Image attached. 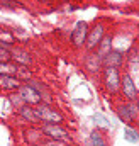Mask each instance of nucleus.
Here are the masks:
<instances>
[{"label": "nucleus", "mask_w": 139, "mask_h": 146, "mask_svg": "<svg viewBox=\"0 0 139 146\" xmlns=\"http://www.w3.org/2000/svg\"><path fill=\"white\" fill-rule=\"evenodd\" d=\"M110 42H112L110 36L104 37V39L100 41V44H99V58H105V56L110 53Z\"/></svg>", "instance_id": "nucleus-10"}, {"label": "nucleus", "mask_w": 139, "mask_h": 146, "mask_svg": "<svg viewBox=\"0 0 139 146\" xmlns=\"http://www.w3.org/2000/svg\"><path fill=\"white\" fill-rule=\"evenodd\" d=\"M90 139H92V146H105L102 136H100L97 131H93V133L90 134Z\"/></svg>", "instance_id": "nucleus-14"}, {"label": "nucleus", "mask_w": 139, "mask_h": 146, "mask_svg": "<svg viewBox=\"0 0 139 146\" xmlns=\"http://www.w3.org/2000/svg\"><path fill=\"white\" fill-rule=\"evenodd\" d=\"M138 106H139V99H138Z\"/></svg>", "instance_id": "nucleus-21"}, {"label": "nucleus", "mask_w": 139, "mask_h": 146, "mask_svg": "<svg viewBox=\"0 0 139 146\" xmlns=\"http://www.w3.org/2000/svg\"><path fill=\"white\" fill-rule=\"evenodd\" d=\"M19 97H22V100H24L26 104H39V100H41V94L36 90L34 87H31V85L21 87Z\"/></svg>", "instance_id": "nucleus-3"}, {"label": "nucleus", "mask_w": 139, "mask_h": 146, "mask_svg": "<svg viewBox=\"0 0 139 146\" xmlns=\"http://www.w3.org/2000/svg\"><path fill=\"white\" fill-rule=\"evenodd\" d=\"M9 54H10V53H9L5 48H0V58H3V60H5V58H9Z\"/></svg>", "instance_id": "nucleus-19"}, {"label": "nucleus", "mask_w": 139, "mask_h": 146, "mask_svg": "<svg viewBox=\"0 0 139 146\" xmlns=\"http://www.w3.org/2000/svg\"><path fill=\"white\" fill-rule=\"evenodd\" d=\"M119 85H120V78H119L117 68L107 66V70H105V87L110 92H117L119 90Z\"/></svg>", "instance_id": "nucleus-2"}, {"label": "nucleus", "mask_w": 139, "mask_h": 146, "mask_svg": "<svg viewBox=\"0 0 139 146\" xmlns=\"http://www.w3.org/2000/svg\"><path fill=\"white\" fill-rule=\"evenodd\" d=\"M104 60H105V65H107V66L117 68V66L122 63V54H120V53H117V51H110Z\"/></svg>", "instance_id": "nucleus-8"}, {"label": "nucleus", "mask_w": 139, "mask_h": 146, "mask_svg": "<svg viewBox=\"0 0 139 146\" xmlns=\"http://www.w3.org/2000/svg\"><path fill=\"white\" fill-rule=\"evenodd\" d=\"M122 88H124V94H126V97H127L129 100H136V99H139V94H138V90H136V85L132 83V78H131L129 75H124V78H122Z\"/></svg>", "instance_id": "nucleus-7"}, {"label": "nucleus", "mask_w": 139, "mask_h": 146, "mask_svg": "<svg viewBox=\"0 0 139 146\" xmlns=\"http://www.w3.org/2000/svg\"><path fill=\"white\" fill-rule=\"evenodd\" d=\"M19 66L14 63H0V75L2 76H10L14 73H17Z\"/></svg>", "instance_id": "nucleus-11"}, {"label": "nucleus", "mask_w": 139, "mask_h": 146, "mask_svg": "<svg viewBox=\"0 0 139 146\" xmlns=\"http://www.w3.org/2000/svg\"><path fill=\"white\" fill-rule=\"evenodd\" d=\"M124 138H126V141H129V143H138L139 141V134L134 131V129H131V127H126Z\"/></svg>", "instance_id": "nucleus-13"}, {"label": "nucleus", "mask_w": 139, "mask_h": 146, "mask_svg": "<svg viewBox=\"0 0 139 146\" xmlns=\"http://www.w3.org/2000/svg\"><path fill=\"white\" fill-rule=\"evenodd\" d=\"M34 114H36L37 119H42L48 124H56V122H61L63 121V117H61V114L58 110H54L53 107H49L46 104H39L34 109Z\"/></svg>", "instance_id": "nucleus-1"}, {"label": "nucleus", "mask_w": 139, "mask_h": 146, "mask_svg": "<svg viewBox=\"0 0 139 146\" xmlns=\"http://www.w3.org/2000/svg\"><path fill=\"white\" fill-rule=\"evenodd\" d=\"M93 121H95L99 126H104V127H109V126H110V122L105 119L104 115H100V114H95V115H93Z\"/></svg>", "instance_id": "nucleus-17"}, {"label": "nucleus", "mask_w": 139, "mask_h": 146, "mask_svg": "<svg viewBox=\"0 0 139 146\" xmlns=\"http://www.w3.org/2000/svg\"><path fill=\"white\" fill-rule=\"evenodd\" d=\"M14 54H19V56H14V58H17V60H19L21 63H24V65H27V63L31 61V58H29L24 51H19V49H17V51H14Z\"/></svg>", "instance_id": "nucleus-16"}, {"label": "nucleus", "mask_w": 139, "mask_h": 146, "mask_svg": "<svg viewBox=\"0 0 139 146\" xmlns=\"http://www.w3.org/2000/svg\"><path fill=\"white\" fill-rule=\"evenodd\" d=\"M44 146H65V145H61L60 141H51V143H46Z\"/></svg>", "instance_id": "nucleus-20"}, {"label": "nucleus", "mask_w": 139, "mask_h": 146, "mask_svg": "<svg viewBox=\"0 0 139 146\" xmlns=\"http://www.w3.org/2000/svg\"><path fill=\"white\" fill-rule=\"evenodd\" d=\"M17 73H19L21 76H24V78H27V76L31 75V73H29V72H27V70H26V68H24V66H21V68L17 70Z\"/></svg>", "instance_id": "nucleus-18"}, {"label": "nucleus", "mask_w": 139, "mask_h": 146, "mask_svg": "<svg viewBox=\"0 0 139 146\" xmlns=\"http://www.w3.org/2000/svg\"><path fill=\"white\" fill-rule=\"evenodd\" d=\"M21 114L24 117L31 119V121H37V117H36V114H34V109H31V107H21Z\"/></svg>", "instance_id": "nucleus-15"}, {"label": "nucleus", "mask_w": 139, "mask_h": 146, "mask_svg": "<svg viewBox=\"0 0 139 146\" xmlns=\"http://www.w3.org/2000/svg\"><path fill=\"white\" fill-rule=\"evenodd\" d=\"M119 117L124 121V122H131L134 119V107L132 106H122L119 109Z\"/></svg>", "instance_id": "nucleus-9"}, {"label": "nucleus", "mask_w": 139, "mask_h": 146, "mask_svg": "<svg viewBox=\"0 0 139 146\" xmlns=\"http://www.w3.org/2000/svg\"><path fill=\"white\" fill-rule=\"evenodd\" d=\"M0 87L3 88H19V80L12 76H0Z\"/></svg>", "instance_id": "nucleus-12"}, {"label": "nucleus", "mask_w": 139, "mask_h": 146, "mask_svg": "<svg viewBox=\"0 0 139 146\" xmlns=\"http://www.w3.org/2000/svg\"><path fill=\"white\" fill-rule=\"evenodd\" d=\"M42 133H46L48 136L56 138V139H65V141L70 139V134L63 129V127H60L58 124H46V126L42 127Z\"/></svg>", "instance_id": "nucleus-5"}, {"label": "nucleus", "mask_w": 139, "mask_h": 146, "mask_svg": "<svg viewBox=\"0 0 139 146\" xmlns=\"http://www.w3.org/2000/svg\"><path fill=\"white\" fill-rule=\"evenodd\" d=\"M87 33H88V29H87V22H76V26H75V29H73V33H71V39H73V42H75V46H81L85 41H87Z\"/></svg>", "instance_id": "nucleus-4"}, {"label": "nucleus", "mask_w": 139, "mask_h": 146, "mask_svg": "<svg viewBox=\"0 0 139 146\" xmlns=\"http://www.w3.org/2000/svg\"><path fill=\"white\" fill-rule=\"evenodd\" d=\"M104 39V26H95L93 29H92V33H90V36L87 39V48L88 49H93L95 46H99L100 44V41Z\"/></svg>", "instance_id": "nucleus-6"}]
</instances>
